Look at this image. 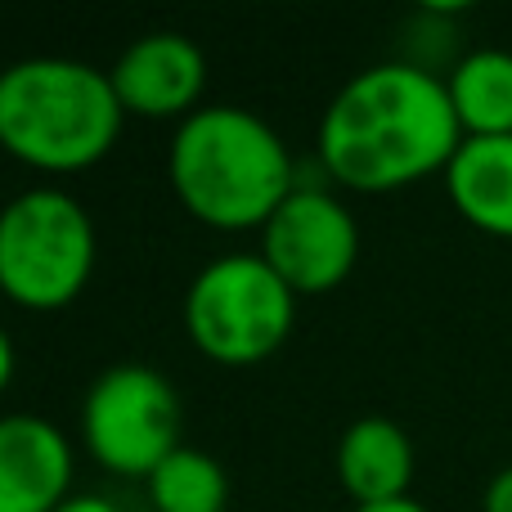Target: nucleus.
Masks as SVG:
<instances>
[{
  "instance_id": "nucleus-1",
  "label": "nucleus",
  "mask_w": 512,
  "mask_h": 512,
  "mask_svg": "<svg viewBox=\"0 0 512 512\" xmlns=\"http://www.w3.org/2000/svg\"><path fill=\"white\" fill-rule=\"evenodd\" d=\"M463 144L450 90L423 63L355 72L319 117L315 153L328 180L355 194H391L445 171Z\"/></svg>"
},
{
  "instance_id": "nucleus-2",
  "label": "nucleus",
  "mask_w": 512,
  "mask_h": 512,
  "mask_svg": "<svg viewBox=\"0 0 512 512\" xmlns=\"http://www.w3.org/2000/svg\"><path fill=\"white\" fill-rule=\"evenodd\" d=\"M171 189L212 230H261L297 189V158L265 117L239 104H203L176 126Z\"/></svg>"
},
{
  "instance_id": "nucleus-3",
  "label": "nucleus",
  "mask_w": 512,
  "mask_h": 512,
  "mask_svg": "<svg viewBox=\"0 0 512 512\" xmlns=\"http://www.w3.org/2000/svg\"><path fill=\"white\" fill-rule=\"evenodd\" d=\"M122 99L95 63L32 54L0 68V149L36 171L95 167L122 135Z\"/></svg>"
},
{
  "instance_id": "nucleus-4",
  "label": "nucleus",
  "mask_w": 512,
  "mask_h": 512,
  "mask_svg": "<svg viewBox=\"0 0 512 512\" xmlns=\"http://www.w3.org/2000/svg\"><path fill=\"white\" fill-rule=\"evenodd\" d=\"M95 221L59 185H36L0 207V292L23 310H59L95 274Z\"/></svg>"
},
{
  "instance_id": "nucleus-5",
  "label": "nucleus",
  "mask_w": 512,
  "mask_h": 512,
  "mask_svg": "<svg viewBox=\"0 0 512 512\" xmlns=\"http://www.w3.org/2000/svg\"><path fill=\"white\" fill-rule=\"evenodd\" d=\"M297 292L265 265L261 252H230L207 261L185 292L189 342L225 369L261 364L288 342Z\"/></svg>"
},
{
  "instance_id": "nucleus-6",
  "label": "nucleus",
  "mask_w": 512,
  "mask_h": 512,
  "mask_svg": "<svg viewBox=\"0 0 512 512\" xmlns=\"http://www.w3.org/2000/svg\"><path fill=\"white\" fill-rule=\"evenodd\" d=\"M81 441L99 468L149 481L180 450V396L171 378L135 360L104 369L81 400Z\"/></svg>"
},
{
  "instance_id": "nucleus-7",
  "label": "nucleus",
  "mask_w": 512,
  "mask_h": 512,
  "mask_svg": "<svg viewBox=\"0 0 512 512\" xmlns=\"http://www.w3.org/2000/svg\"><path fill=\"white\" fill-rule=\"evenodd\" d=\"M261 256L292 292H333L360 256V225L324 185H297L261 225Z\"/></svg>"
},
{
  "instance_id": "nucleus-8",
  "label": "nucleus",
  "mask_w": 512,
  "mask_h": 512,
  "mask_svg": "<svg viewBox=\"0 0 512 512\" xmlns=\"http://www.w3.org/2000/svg\"><path fill=\"white\" fill-rule=\"evenodd\" d=\"M108 81L126 113L153 117V122L162 117L185 122L194 108H203L198 99L207 90V54L185 32H149L117 54Z\"/></svg>"
},
{
  "instance_id": "nucleus-9",
  "label": "nucleus",
  "mask_w": 512,
  "mask_h": 512,
  "mask_svg": "<svg viewBox=\"0 0 512 512\" xmlns=\"http://www.w3.org/2000/svg\"><path fill=\"white\" fill-rule=\"evenodd\" d=\"M68 495V436L41 414H0V512H54Z\"/></svg>"
},
{
  "instance_id": "nucleus-10",
  "label": "nucleus",
  "mask_w": 512,
  "mask_h": 512,
  "mask_svg": "<svg viewBox=\"0 0 512 512\" xmlns=\"http://www.w3.org/2000/svg\"><path fill=\"white\" fill-rule=\"evenodd\" d=\"M337 481L355 504L405 499L414 481V441L382 414L355 418L337 441Z\"/></svg>"
},
{
  "instance_id": "nucleus-11",
  "label": "nucleus",
  "mask_w": 512,
  "mask_h": 512,
  "mask_svg": "<svg viewBox=\"0 0 512 512\" xmlns=\"http://www.w3.org/2000/svg\"><path fill=\"white\" fill-rule=\"evenodd\" d=\"M445 189L468 225L512 239V135H463Z\"/></svg>"
},
{
  "instance_id": "nucleus-12",
  "label": "nucleus",
  "mask_w": 512,
  "mask_h": 512,
  "mask_svg": "<svg viewBox=\"0 0 512 512\" xmlns=\"http://www.w3.org/2000/svg\"><path fill=\"white\" fill-rule=\"evenodd\" d=\"M463 135H512V54L472 50L445 77Z\"/></svg>"
},
{
  "instance_id": "nucleus-13",
  "label": "nucleus",
  "mask_w": 512,
  "mask_h": 512,
  "mask_svg": "<svg viewBox=\"0 0 512 512\" xmlns=\"http://www.w3.org/2000/svg\"><path fill=\"white\" fill-rule=\"evenodd\" d=\"M144 486H149V499L158 512H225V504H230L225 468L212 454L189 450V445L167 454Z\"/></svg>"
},
{
  "instance_id": "nucleus-14",
  "label": "nucleus",
  "mask_w": 512,
  "mask_h": 512,
  "mask_svg": "<svg viewBox=\"0 0 512 512\" xmlns=\"http://www.w3.org/2000/svg\"><path fill=\"white\" fill-rule=\"evenodd\" d=\"M486 512H512V468H499L486 486V499H481Z\"/></svg>"
},
{
  "instance_id": "nucleus-15",
  "label": "nucleus",
  "mask_w": 512,
  "mask_h": 512,
  "mask_svg": "<svg viewBox=\"0 0 512 512\" xmlns=\"http://www.w3.org/2000/svg\"><path fill=\"white\" fill-rule=\"evenodd\" d=\"M54 512H122V508L104 495H68Z\"/></svg>"
},
{
  "instance_id": "nucleus-16",
  "label": "nucleus",
  "mask_w": 512,
  "mask_h": 512,
  "mask_svg": "<svg viewBox=\"0 0 512 512\" xmlns=\"http://www.w3.org/2000/svg\"><path fill=\"white\" fill-rule=\"evenodd\" d=\"M351 512H427V508L405 495V499H387V504H355Z\"/></svg>"
},
{
  "instance_id": "nucleus-17",
  "label": "nucleus",
  "mask_w": 512,
  "mask_h": 512,
  "mask_svg": "<svg viewBox=\"0 0 512 512\" xmlns=\"http://www.w3.org/2000/svg\"><path fill=\"white\" fill-rule=\"evenodd\" d=\"M9 378H14V342H9V333L0 328V391L9 387Z\"/></svg>"
}]
</instances>
